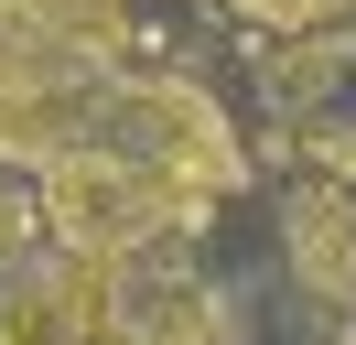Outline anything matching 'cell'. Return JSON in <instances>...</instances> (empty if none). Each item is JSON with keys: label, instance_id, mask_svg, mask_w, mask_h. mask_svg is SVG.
<instances>
[{"label": "cell", "instance_id": "8", "mask_svg": "<svg viewBox=\"0 0 356 345\" xmlns=\"http://www.w3.org/2000/svg\"><path fill=\"white\" fill-rule=\"evenodd\" d=\"M334 184H356V129H346V172H334Z\"/></svg>", "mask_w": 356, "mask_h": 345}, {"label": "cell", "instance_id": "6", "mask_svg": "<svg viewBox=\"0 0 356 345\" xmlns=\"http://www.w3.org/2000/svg\"><path fill=\"white\" fill-rule=\"evenodd\" d=\"M227 11H248L259 33H334V11H356V0H227Z\"/></svg>", "mask_w": 356, "mask_h": 345}, {"label": "cell", "instance_id": "5", "mask_svg": "<svg viewBox=\"0 0 356 345\" xmlns=\"http://www.w3.org/2000/svg\"><path fill=\"white\" fill-rule=\"evenodd\" d=\"M334 65H346V43H334V33H291L259 76H270V97H281V108H313V97L334 86Z\"/></svg>", "mask_w": 356, "mask_h": 345}, {"label": "cell", "instance_id": "4", "mask_svg": "<svg viewBox=\"0 0 356 345\" xmlns=\"http://www.w3.org/2000/svg\"><path fill=\"white\" fill-rule=\"evenodd\" d=\"M291 259L324 302H356V184H302L291 194Z\"/></svg>", "mask_w": 356, "mask_h": 345}, {"label": "cell", "instance_id": "1", "mask_svg": "<svg viewBox=\"0 0 356 345\" xmlns=\"http://www.w3.org/2000/svg\"><path fill=\"white\" fill-rule=\"evenodd\" d=\"M130 43L140 0H0V162L54 172L65 151H97Z\"/></svg>", "mask_w": 356, "mask_h": 345}, {"label": "cell", "instance_id": "2", "mask_svg": "<svg viewBox=\"0 0 356 345\" xmlns=\"http://www.w3.org/2000/svg\"><path fill=\"white\" fill-rule=\"evenodd\" d=\"M33 205H44V237L65 259H140L162 227H195L205 194L173 184L162 162H140V151H65V162L33 184Z\"/></svg>", "mask_w": 356, "mask_h": 345}, {"label": "cell", "instance_id": "3", "mask_svg": "<svg viewBox=\"0 0 356 345\" xmlns=\"http://www.w3.org/2000/svg\"><path fill=\"white\" fill-rule=\"evenodd\" d=\"M0 345H130L119 323V270L108 259H65L0 291Z\"/></svg>", "mask_w": 356, "mask_h": 345}, {"label": "cell", "instance_id": "7", "mask_svg": "<svg viewBox=\"0 0 356 345\" xmlns=\"http://www.w3.org/2000/svg\"><path fill=\"white\" fill-rule=\"evenodd\" d=\"M33 237H44V205L0 184V270H22V248H33Z\"/></svg>", "mask_w": 356, "mask_h": 345}]
</instances>
